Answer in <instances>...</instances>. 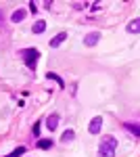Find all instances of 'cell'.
<instances>
[{"label": "cell", "mask_w": 140, "mask_h": 157, "mask_svg": "<svg viewBox=\"0 0 140 157\" xmlns=\"http://www.w3.org/2000/svg\"><path fill=\"white\" fill-rule=\"evenodd\" d=\"M40 128H42V124L36 121V124H34V136H40Z\"/></svg>", "instance_id": "9a60e30c"}, {"label": "cell", "mask_w": 140, "mask_h": 157, "mask_svg": "<svg viewBox=\"0 0 140 157\" xmlns=\"http://www.w3.org/2000/svg\"><path fill=\"white\" fill-rule=\"evenodd\" d=\"M100 128H103V115H94L92 120H90V124H88V132L90 134H98Z\"/></svg>", "instance_id": "3957f363"}, {"label": "cell", "mask_w": 140, "mask_h": 157, "mask_svg": "<svg viewBox=\"0 0 140 157\" xmlns=\"http://www.w3.org/2000/svg\"><path fill=\"white\" fill-rule=\"evenodd\" d=\"M115 149H117V138L111 136V134H107L105 138L100 140V145H98V157H113L115 155Z\"/></svg>", "instance_id": "6da1fadb"}, {"label": "cell", "mask_w": 140, "mask_h": 157, "mask_svg": "<svg viewBox=\"0 0 140 157\" xmlns=\"http://www.w3.org/2000/svg\"><path fill=\"white\" fill-rule=\"evenodd\" d=\"M25 17H27V13H25V9H17V11L11 15V21L13 23H21Z\"/></svg>", "instance_id": "52a82bcc"}, {"label": "cell", "mask_w": 140, "mask_h": 157, "mask_svg": "<svg viewBox=\"0 0 140 157\" xmlns=\"http://www.w3.org/2000/svg\"><path fill=\"white\" fill-rule=\"evenodd\" d=\"M126 32H128V34H138L140 32V17L138 19H132V21L126 25Z\"/></svg>", "instance_id": "8992f818"}, {"label": "cell", "mask_w": 140, "mask_h": 157, "mask_svg": "<svg viewBox=\"0 0 140 157\" xmlns=\"http://www.w3.org/2000/svg\"><path fill=\"white\" fill-rule=\"evenodd\" d=\"M61 124V117H59L57 113H52V115H48V120H46V128L50 130V132H55L57 130V126Z\"/></svg>", "instance_id": "5b68a950"}, {"label": "cell", "mask_w": 140, "mask_h": 157, "mask_svg": "<svg viewBox=\"0 0 140 157\" xmlns=\"http://www.w3.org/2000/svg\"><path fill=\"white\" fill-rule=\"evenodd\" d=\"M65 40H67V34H65V32H61V34H57V36L50 40V46H52V48H57V46H61Z\"/></svg>", "instance_id": "ba28073f"}, {"label": "cell", "mask_w": 140, "mask_h": 157, "mask_svg": "<svg viewBox=\"0 0 140 157\" xmlns=\"http://www.w3.org/2000/svg\"><path fill=\"white\" fill-rule=\"evenodd\" d=\"M50 147H52L50 138H38V149H50Z\"/></svg>", "instance_id": "7c38bea8"}, {"label": "cell", "mask_w": 140, "mask_h": 157, "mask_svg": "<svg viewBox=\"0 0 140 157\" xmlns=\"http://www.w3.org/2000/svg\"><path fill=\"white\" fill-rule=\"evenodd\" d=\"M48 80H57V84L61 86V88H63V86H65V84H63V80H61V78H59V75H55V73H48Z\"/></svg>", "instance_id": "5bb4252c"}, {"label": "cell", "mask_w": 140, "mask_h": 157, "mask_svg": "<svg viewBox=\"0 0 140 157\" xmlns=\"http://www.w3.org/2000/svg\"><path fill=\"white\" fill-rule=\"evenodd\" d=\"M23 57H25V65H27L29 69H34L36 61H38V57H40V50H38V48H25L23 50Z\"/></svg>", "instance_id": "7a4b0ae2"}, {"label": "cell", "mask_w": 140, "mask_h": 157, "mask_svg": "<svg viewBox=\"0 0 140 157\" xmlns=\"http://www.w3.org/2000/svg\"><path fill=\"white\" fill-rule=\"evenodd\" d=\"M25 151H27L25 147H17V149H15L13 153H9V155H6V157H21V155H23V153H25Z\"/></svg>", "instance_id": "4fadbf2b"}, {"label": "cell", "mask_w": 140, "mask_h": 157, "mask_svg": "<svg viewBox=\"0 0 140 157\" xmlns=\"http://www.w3.org/2000/svg\"><path fill=\"white\" fill-rule=\"evenodd\" d=\"M44 29H46V21H42V19H38V21L34 23V27H32L34 34H42Z\"/></svg>", "instance_id": "9c48e42d"}, {"label": "cell", "mask_w": 140, "mask_h": 157, "mask_svg": "<svg viewBox=\"0 0 140 157\" xmlns=\"http://www.w3.org/2000/svg\"><path fill=\"white\" fill-rule=\"evenodd\" d=\"M98 40H100V32H92V34H88V36L84 38V44L92 48V46H96V44H98Z\"/></svg>", "instance_id": "277c9868"}, {"label": "cell", "mask_w": 140, "mask_h": 157, "mask_svg": "<svg viewBox=\"0 0 140 157\" xmlns=\"http://www.w3.org/2000/svg\"><path fill=\"white\" fill-rule=\"evenodd\" d=\"M123 128H126V130H130V132L134 134V136H140V126H136V124H132V121H126V124H123Z\"/></svg>", "instance_id": "8fae6325"}, {"label": "cell", "mask_w": 140, "mask_h": 157, "mask_svg": "<svg viewBox=\"0 0 140 157\" xmlns=\"http://www.w3.org/2000/svg\"><path fill=\"white\" fill-rule=\"evenodd\" d=\"M73 138H75V132H73V130H65V132L61 134V143H71V140H73Z\"/></svg>", "instance_id": "30bf717a"}]
</instances>
